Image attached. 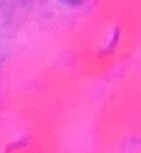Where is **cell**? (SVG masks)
Instances as JSON below:
<instances>
[{"mask_svg": "<svg viewBox=\"0 0 141 153\" xmlns=\"http://www.w3.org/2000/svg\"><path fill=\"white\" fill-rule=\"evenodd\" d=\"M72 2H76V0H72Z\"/></svg>", "mask_w": 141, "mask_h": 153, "instance_id": "6da1fadb", "label": "cell"}]
</instances>
